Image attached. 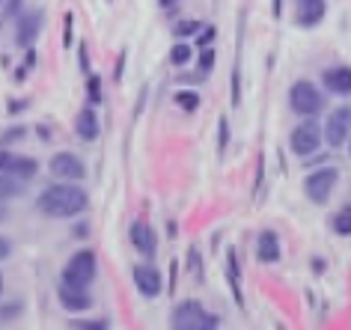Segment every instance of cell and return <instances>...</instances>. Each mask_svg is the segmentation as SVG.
<instances>
[{"instance_id":"6da1fadb","label":"cell","mask_w":351,"mask_h":330,"mask_svg":"<svg viewBox=\"0 0 351 330\" xmlns=\"http://www.w3.org/2000/svg\"><path fill=\"white\" fill-rule=\"evenodd\" d=\"M86 205H90L86 190L75 185H51L39 196V212H45L48 217H75L86 212Z\"/></svg>"},{"instance_id":"7a4b0ae2","label":"cell","mask_w":351,"mask_h":330,"mask_svg":"<svg viewBox=\"0 0 351 330\" xmlns=\"http://www.w3.org/2000/svg\"><path fill=\"white\" fill-rule=\"evenodd\" d=\"M221 321L212 312H206L203 303H197V301H182L173 309V327H179V330H212Z\"/></svg>"},{"instance_id":"3957f363","label":"cell","mask_w":351,"mask_h":330,"mask_svg":"<svg viewBox=\"0 0 351 330\" xmlns=\"http://www.w3.org/2000/svg\"><path fill=\"white\" fill-rule=\"evenodd\" d=\"M95 268H99V262H95L93 250H77V253L69 259L66 268H63V283L86 289V285L95 280Z\"/></svg>"},{"instance_id":"277c9868","label":"cell","mask_w":351,"mask_h":330,"mask_svg":"<svg viewBox=\"0 0 351 330\" xmlns=\"http://www.w3.org/2000/svg\"><path fill=\"white\" fill-rule=\"evenodd\" d=\"M289 101H292L295 114H301V116H313L322 110V92L310 81H295L292 90H289Z\"/></svg>"},{"instance_id":"5b68a950","label":"cell","mask_w":351,"mask_h":330,"mask_svg":"<svg viewBox=\"0 0 351 330\" xmlns=\"http://www.w3.org/2000/svg\"><path fill=\"white\" fill-rule=\"evenodd\" d=\"M337 179H339V173L333 167L315 170V173H310V176L304 179V194L310 196L313 203H324V199L330 196V190L337 188Z\"/></svg>"},{"instance_id":"8992f818","label":"cell","mask_w":351,"mask_h":330,"mask_svg":"<svg viewBox=\"0 0 351 330\" xmlns=\"http://www.w3.org/2000/svg\"><path fill=\"white\" fill-rule=\"evenodd\" d=\"M289 146H292V152L301 155V158H306V155H313V152H319V146H322V128L315 125V123L298 125L295 131H292V137H289Z\"/></svg>"},{"instance_id":"52a82bcc","label":"cell","mask_w":351,"mask_h":330,"mask_svg":"<svg viewBox=\"0 0 351 330\" xmlns=\"http://www.w3.org/2000/svg\"><path fill=\"white\" fill-rule=\"evenodd\" d=\"M348 131H351V107H337L328 116V125H324V140L337 149V146L348 140Z\"/></svg>"},{"instance_id":"ba28073f","label":"cell","mask_w":351,"mask_h":330,"mask_svg":"<svg viewBox=\"0 0 351 330\" xmlns=\"http://www.w3.org/2000/svg\"><path fill=\"white\" fill-rule=\"evenodd\" d=\"M0 173H10L15 179H33L39 173V164L33 158H21V155H12L6 146H0Z\"/></svg>"},{"instance_id":"9c48e42d","label":"cell","mask_w":351,"mask_h":330,"mask_svg":"<svg viewBox=\"0 0 351 330\" xmlns=\"http://www.w3.org/2000/svg\"><path fill=\"white\" fill-rule=\"evenodd\" d=\"M51 173H54L57 179H84L86 176V167L84 161L77 158L72 152H57L54 158H51Z\"/></svg>"},{"instance_id":"30bf717a","label":"cell","mask_w":351,"mask_h":330,"mask_svg":"<svg viewBox=\"0 0 351 330\" xmlns=\"http://www.w3.org/2000/svg\"><path fill=\"white\" fill-rule=\"evenodd\" d=\"M134 285L143 298H158L161 294V274L152 265H137L134 268Z\"/></svg>"},{"instance_id":"8fae6325","label":"cell","mask_w":351,"mask_h":330,"mask_svg":"<svg viewBox=\"0 0 351 330\" xmlns=\"http://www.w3.org/2000/svg\"><path fill=\"white\" fill-rule=\"evenodd\" d=\"M57 298L60 303H63V309L69 312H84V309H90L93 307V298L86 294V289H81V285H60V292H57Z\"/></svg>"},{"instance_id":"7c38bea8","label":"cell","mask_w":351,"mask_h":330,"mask_svg":"<svg viewBox=\"0 0 351 330\" xmlns=\"http://www.w3.org/2000/svg\"><path fill=\"white\" fill-rule=\"evenodd\" d=\"M324 12H328V3L324 0H298V24L301 27H315Z\"/></svg>"},{"instance_id":"4fadbf2b","label":"cell","mask_w":351,"mask_h":330,"mask_svg":"<svg viewBox=\"0 0 351 330\" xmlns=\"http://www.w3.org/2000/svg\"><path fill=\"white\" fill-rule=\"evenodd\" d=\"M39 27H42V12H27L24 18L19 21V33H15V42L21 48H30L39 36Z\"/></svg>"},{"instance_id":"5bb4252c","label":"cell","mask_w":351,"mask_h":330,"mask_svg":"<svg viewBox=\"0 0 351 330\" xmlns=\"http://www.w3.org/2000/svg\"><path fill=\"white\" fill-rule=\"evenodd\" d=\"M131 244H134V250H140L143 256H152L155 253V232L149 223L137 220L134 227H131Z\"/></svg>"},{"instance_id":"9a60e30c","label":"cell","mask_w":351,"mask_h":330,"mask_svg":"<svg viewBox=\"0 0 351 330\" xmlns=\"http://www.w3.org/2000/svg\"><path fill=\"white\" fill-rule=\"evenodd\" d=\"M324 86H328L330 92L337 95H351V68L348 66H339V68H330V72H324Z\"/></svg>"},{"instance_id":"2e32d148","label":"cell","mask_w":351,"mask_h":330,"mask_svg":"<svg viewBox=\"0 0 351 330\" xmlns=\"http://www.w3.org/2000/svg\"><path fill=\"white\" fill-rule=\"evenodd\" d=\"M75 131L81 140H95V137H99L101 128H99V116H95L93 107H84L81 114L75 116Z\"/></svg>"},{"instance_id":"e0dca14e","label":"cell","mask_w":351,"mask_h":330,"mask_svg":"<svg viewBox=\"0 0 351 330\" xmlns=\"http://www.w3.org/2000/svg\"><path fill=\"white\" fill-rule=\"evenodd\" d=\"M256 259H259V262H268V265L280 259V238H277V232L265 229L259 236V241H256Z\"/></svg>"},{"instance_id":"ac0fdd59","label":"cell","mask_w":351,"mask_h":330,"mask_svg":"<svg viewBox=\"0 0 351 330\" xmlns=\"http://www.w3.org/2000/svg\"><path fill=\"white\" fill-rule=\"evenodd\" d=\"M21 194V185L15 181L10 173H0V199H12Z\"/></svg>"},{"instance_id":"d6986e66","label":"cell","mask_w":351,"mask_h":330,"mask_svg":"<svg viewBox=\"0 0 351 330\" xmlns=\"http://www.w3.org/2000/svg\"><path fill=\"white\" fill-rule=\"evenodd\" d=\"M333 232H339V236H351V205H346L342 212L333 214Z\"/></svg>"},{"instance_id":"ffe728a7","label":"cell","mask_w":351,"mask_h":330,"mask_svg":"<svg viewBox=\"0 0 351 330\" xmlns=\"http://www.w3.org/2000/svg\"><path fill=\"white\" fill-rule=\"evenodd\" d=\"M86 101L95 104V107L101 104V77L99 75H90V81H86Z\"/></svg>"},{"instance_id":"44dd1931","label":"cell","mask_w":351,"mask_h":330,"mask_svg":"<svg viewBox=\"0 0 351 330\" xmlns=\"http://www.w3.org/2000/svg\"><path fill=\"white\" fill-rule=\"evenodd\" d=\"M176 101H179L182 110H197L199 107V95L197 92H179L176 95Z\"/></svg>"},{"instance_id":"7402d4cb","label":"cell","mask_w":351,"mask_h":330,"mask_svg":"<svg viewBox=\"0 0 351 330\" xmlns=\"http://www.w3.org/2000/svg\"><path fill=\"white\" fill-rule=\"evenodd\" d=\"M191 60V48L188 45H176L173 51H170V63L173 66H185Z\"/></svg>"},{"instance_id":"603a6c76","label":"cell","mask_w":351,"mask_h":330,"mask_svg":"<svg viewBox=\"0 0 351 330\" xmlns=\"http://www.w3.org/2000/svg\"><path fill=\"white\" fill-rule=\"evenodd\" d=\"M69 325H72V327H84V330H95V327H108V321H81V318H72V321H69Z\"/></svg>"},{"instance_id":"cb8c5ba5","label":"cell","mask_w":351,"mask_h":330,"mask_svg":"<svg viewBox=\"0 0 351 330\" xmlns=\"http://www.w3.org/2000/svg\"><path fill=\"white\" fill-rule=\"evenodd\" d=\"M63 24H66V36H63V48H72V27H75V18L72 12L63 15Z\"/></svg>"},{"instance_id":"d4e9b609","label":"cell","mask_w":351,"mask_h":330,"mask_svg":"<svg viewBox=\"0 0 351 330\" xmlns=\"http://www.w3.org/2000/svg\"><path fill=\"white\" fill-rule=\"evenodd\" d=\"M199 24L197 21H182L179 27H176V36H191V33H197Z\"/></svg>"},{"instance_id":"484cf974","label":"cell","mask_w":351,"mask_h":330,"mask_svg":"<svg viewBox=\"0 0 351 330\" xmlns=\"http://www.w3.org/2000/svg\"><path fill=\"white\" fill-rule=\"evenodd\" d=\"M199 66H203V72H208V68L215 66V51H206L203 60H199Z\"/></svg>"},{"instance_id":"4316f807","label":"cell","mask_w":351,"mask_h":330,"mask_svg":"<svg viewBox=\"0 0 351 330\" xmlns=\"http://www.w3.org/2000/svg\"><path fill=\"white\" fill-rule=\"evenodd\" d=\"M10 253H12V244H10V238H3V236H0V259H6Z\"/></svg>"},{"instance_id":"83f0119b","label":"cell","mask_w":351,"mask_h":330,"mask_svg":"<svg viewBox=\"0 0 351 330\" xmlns=\"http://www.w3.org/2000/svg\"><path fill=\"white\" fill-rule=\"evenodd\" d=\"M226 137H230V128H226V119H221V152L226 149Z\"/></svg>"},{"instance_id":"f1b7e54d","label":"cell","mask_w":351,"mask_h":330,"mask_svg":"<svg viewBox=\"0 0 351 330\" xmlns=\"http://www.w3.org/2000/svg\"><path fill=\"white\" fill-rule=\"evenodd\" d=\"M212 39H215V27H206V33H203V36H199V45L206 48V45H208V42H212Z\"/></svg>"},{"instance_id":"f546056e","label":"cell","mask_w":351,"mask_h":330,"mask_svg":"<svg viewBox=\"0 0 351 330\" xmlns=\"http://www.w3.org/2000/svg\"><path fill=\"white\" fill-rule=\"evenodd\" d=\"M90 66V57H86V45H81V68Z\"/></svg>"},{"instance_id":"4dcf8cb0","label":"cell","mask_w":351,"mask_h":330,"mask_svg":"<svg viewBox=\"0 0 351 330\" xmlns=\"http://www.w3.org/2000/svg\"><path fill=\"white\" fill-rule=\"evenodd\" d=\"M158 3H161V6H173L176 0H158Z\"/></svg>"},{"instance_id":"1f68e13d","label":"cell","mask_w":351,"mask_h":330,"mask_svg":"<svg viewBox=\"0 0 351 330\" xmlns=\"http://www.w3.org/2000/svg\"><path fill=\"white\" fill-rule=\"evenodd\" d=\"M0 294H3V274H0Z\"/></svg>"}]
</instances>
